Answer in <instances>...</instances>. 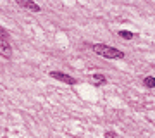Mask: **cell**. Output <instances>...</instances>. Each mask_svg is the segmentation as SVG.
Masks as SVG:
<instances>
[{"label":"cell","instance_id":"6da1fadb","mask_svg":"<svg viewBox=\"0 0 155 138\" xmlns=\"http://www.w3.org/2000/svg\"><path fill=\"white\" fill-rule=\"evenodd\" d=\"M93 52L95 54L102 55L105 59H124V52L119 49H114L110 45H105V43H97L93 45Z\"/></svg>","mask_w":155,"mask_h":138},{"label":"cell","instance_id":"7a4b0ae2","mask_svg":"<svg viewBox=\"0 0 155 138\" xmlns=\"http://www.w3.org/2000/svg\"><path fill=\"white\" fill-rule=\"evenodd\" d=\"M50 76L54 78V79H59V81L66 83V85H76V78L69 76V74H66V72H59V71H52L50 72Z\"/></svg>","mask_w":155,"mask_h":138},{"label":"cell","instance_id":"3957f363","mask_svg":"<svg viewBox=\"0 0 155 138\" xmlns=\"http://www.w3.org/2000/svg\"><path fill=\"white\" fill-rule=\"evenodd\" d=\"M17 5L22 7V9H28V11H33V12H40L41 11V7L38 4H35L31 0H17Z\"/></svg>","mask_w":155,"mask_h":138},{"label":"cell","instance_id":"277c9868","mask_svg":"<svg viewBox=\"0 0 155 138\" xmlns=\"http://www.w3.org/2000/svg\"><path fill=\"white\" fill-rule=\"evenodd\" d=\"M0 55L5 57V59H9L12 55V49H11V45H9V42H4L2 38H0Z\"/></svg>","mask_w":155,"mask_h":138},{"label":"cell","instance_id":"5b68a950","mask_svg":"<svg viewBox=\"0 0 155 138\" xmlns=\"http://www.w3.org/2000/svg\"><path fill=\"white\" fill-rule=\"evenodd\" d=\"M91 83L100 86V85H105L107 83V78L104 74H100V72H95V74H91Z\"/></svg>","mask_w":155,"mask_h":138},{"label":"cell","instance_id":"8992f818","mask_svg":"<svg viewBox=\"0 0 155 138\" xmlns=\"http://www.w3.org/2000/svg\"><path fill=\"white\" fill-rule=\"evenodd\" d=\"M143 85L147 88H155V78L153 76H147L143 79Z\"/></svg>","mask_w":155,"mask_h":138},{"label":"cell","instance_id":"52a82bcc","mask_svg":"<svg viewBox=\"0 0 155 138\" xmlns=\"http://www.w3.org/2000/svg\"><path fill=\"white\" fill-rule=\"evenodd\" d=\"M119 36H121V38H124V40H131L134 35L131 33V31H119Z\"/></svg>","mask_w":155,"mask_h":138},{"label":"cell","instance_id":"ba28073f","mask_svg":"<svg viewBox=\"0 0 155 138\" xmlns=\"http://www.w3.org/2000/svg\"><path fill=\"white\" fill-rule=\"evenodd\" d=\"M104 138H119V135L116 131H105L104 133Z\"/></svg>","mask_w":155,"mask_h":138},{"label":"cell","instance_id":"9c48e42d","mask_svg":"<svg viewBox=\"0 0 155 138\" xmlns=\"http://www.w3.org/2000/svg\"><path fill=\"white\" fill-rule=\"evenodd\" d=\"M0 38L4 40V42H9V36H7V33H5L4 28H0Z\"/></svg>","mask_w":155,"mask_h":138}]
</instances>
